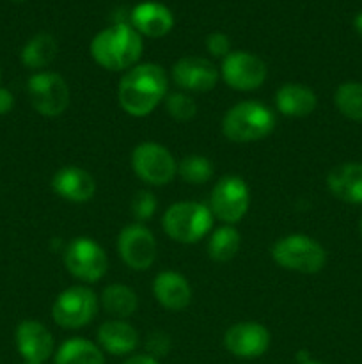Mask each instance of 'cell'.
<instances>
[{
  "label": "cell",
  "instance_id": "obj_1",
  "mask_svg": "<svg viewBox=\"0 0 362 364\" xmlns=\"http://www.w3.org/2000/svg\"><path fill=\"white\" fill-rule=\"evenodd\" d=\"M167 95V75L158 64H135L123 75L117 87L121 109L133 117H146Z\"/></svg>",
  "mask_w": 362,
  "mask_h": 364
},
{
  "label": "cell",
  "instance_id": "obj_2",
  "mask_svg": "<svg viewBox=\"0 0 362 364\" xmlns=\"http://www.w3.org/2000/svg\"><path fill=\"white\" fill-rule=\"evenodd\" d=\"M91 55L105 70H130L142 55V38L131 25L116 23L92 38Z\"/></svg>",
  "mask_w": 362,
  "mask_h": 364
},
{
  "label": "cell",
  "instance_id": "obj_3",
  "mask_svg": "<svg viewBox=\"0 0 362 364\" xmlns=\"http://www.w3.org/2000/svg\"><path fill=\"white\" fill-rule=\"evenodd\" d=\"M275 114L259 102H240L227 110L222 119V134L231 142H256L272 134Z\"/></svg>",
  "mask_w": 362,
  "mask_h": 364
},
{
  "label": "cell",
  "instance_id": "obj_4",
  "mask_svg": "<svg viewBox=\"0 0 362 364\" xmlns=\"http://www.w3.org/2000/svg\"><path fill=\"white\" fill-rule=\"evenodd\" d=\"M163 231L180 244H195L209 233L213 213L209 206L195 201L174 203L162 219Z\"/></svg>",
  "mask_w": 362,
  "mask_h": 364
},
{
  "label": "cell",
  "instance_id": "obj_5",
  "mask_svg": "<svg viewBox=\"0 0 362 364\" xmlns=\"http://www.w3.org/2000/svg\"><path fill=\"white\" fill-rule=\"evenodd\" d=\"M272 258L279 267L300 274H316L325 267L327 252L307 235H287L273 244Z\"/></svg>",
  "mask_w": 362,
  "mask_h": 364
},
{
  "label": "cell",
  "instance_id": "obj_6",
  "mask_svg": "<svg viewBox=\"0 0 362 364\" xmlns=\"http://www.w3.org/2000/svg\"><path fill=\"white\" fill-rule=\"evenodd\" d=\"M64 265L67 272L85 283H96L109 269L106 252L92 238L77 237L64 249Z\"/></svg>",
  "mask_w": 362,
  "mask_h": 364
},
{
  "label": "cell",
  "instance_id": "obj_7",
  "mask_svg": "<svg viewBox=\"0 0 362 364\" xmlns=\"http://www.w3.org/2000/svg\"><path fill=\"white\" fill-rule=\"evenodd\" d=\"M27 92L32 107L41 116L57 117L70 107V85L59 73H34L27 82Z\"/></svg>",
  "mask_w": 362,
  "mask_h": 364
},
{
  "label": "cell",
  "instance_id": "obj_8",
  "mask_svg": "<svg viewBox=\"0 0 362 364\" xmlns=\"http://www.w3.org/2000/svg\"><path fill=\"white\" fill-rule=\"evenodd\" d=\"M98 311L94 291L85 287H71L55 299L52 318L62 329H82L92 322Z\"/></svg>",
  "mask_w": 362,
  "mask_h": 364
},
{
  "label": "cell",
  "instance_id": "obj_9",
  "mask_svg": "<svg viewBox=\"0 0 362 364\" xmlns=\"http://www.w3.org/2000/svg\"><path fill=\"white\" fill-rule=\"evenodd\" d=\"M133 173L142 181L155 187L170 183L177 174V164L172 153L156 142H142L131 153Z\"/></svg>",
  "mask_w": 362,
  "mask_h": 364
},
{
  "label": "cell",
  "instance_id": "obj_10",
  "mask_svg": "<svg viewBox=\"0 0 362 364\" xmlns=\"http://www.w3.org/2000/svg\"><path fill=\"white\" fill-rule=\"evenodd\" d=\"M251 205V192L247 183L238 176H224L213 187L209 198V210L216 219L226 224L241 220Z\"/></svg>",
  "mask_w": 362,
  "mask_h": 364
},
{
  "label": "cell",
  "instance_id": "obj_11",
  "mask_svg": "<svg viewBox=\"0 0 362 364\" xmlns=\"http://www.w3.org/2000/svg\"><path fill=\"white\" fill-rule=\"evenodd\" d=\"M224 82L236 91H254L266 80V64L251 52H231L224 57L220 68Z\"/></svg>",
  "mask_w": 362,
  "mask_h": 364
},
{
  "label": "cell",
  "instance_id": "obj_12",
  "mask_svg": "<svg viewBox=\"0 0 362 364\" xmlns=\"http://www.w3.org/2000/svg\"><path fill=\"white\" fill-rule=\"evenodd\" d=\"M117 251L130 269L148 270L156 259V240L146 226L130 224L117 237Z\"/></svg>",
  "mask_w": 362,
  "mask_h": 364
},
{
  "label": "cell",
  "instance_id": "obj_13",
  "mask_svg": "<svg viewBox=\"0 0 362 364\" xmlns=\"http://www.w3.org/2000/svg\"><path fill=\"white\" fill-rule=\"evenodd\" d=\"M224 345L236 358H261L270 347V333L258 322L234 323L224 334Z\"/></svg>",
  "mask_w": 362,
  "mask_h": 364
},
{
  "label": "cell",
  "instance_id": "obj_14",
  "mask_svg": "<svg viewBox=\"0 0 362 364\" xmlns=\"http://www.w3.org/2000/svg\"><path fill=\"white\" fill-rule=\"evenodd\" d=\"M172 80L183 91H212L219 82V70L204 57H181L172 66Z\"/></svg>",
  "mask_w": 362,
  "mask_h": 364
},
{
  "label": "cell",
  "instance_id": "obj_15",
  "mask_svg": "<svg viewBox=\"0 0 362 364\" xmlns=\"http://www.w3.org/2000/svg\"><path fill=\"white\" fill-rule=\"evenodd\" d=\"M16 348L25 363L48 361L53 354V336L38 320H23L16 327Z\"/></svg>",
  "mask_w": 362,
  "mask_h": 364
},
{
  "label": "cell",
  "instance_id": "obj_16",
  "mask_svg": "<svg viewBox=\"0 0 362 364\" xmlns=\"http://www.w3.org/2000/svg\"><path fill=\"white\" fill-rule=\"evenodd\" d=\"M52 188L71 203H87L96 192V181L85 169L77 166H64L53 174Z\"/></svg>",
  "mask_w": 362,
  "mask_h": 364
},
{
  "label": "cell",
  "instance_id": "obj_17",
  "mask_svg": "<svg viewBox=\"0 0 362 364\" xmlns=\"http://www.w3.org/2000/svg\"><path fill=\"white\" fill-rule=\"evenodd\" d=\"M131 27L148 38H163L174 27V16L170 9L158 2H141L130 13Z\"/></svg>",
  "mask_w": 362,
  "mask_h": 364
},
{
  "label": "cell",
  "instance_id": "obj_18",
  "mask_svg": "<svg viewBox=\"0 0 362 364\" xmlns=\"http://www.w3.org/2000/svg\"><path fill=\"white\" fill-rule=\"evenodd\" d=\"M330 194L350 205H362V164L346 162L334 167L327 176Z\"/></svg>",
  "mask_w": 362,
  "mask_h": 364
},
{
  "label": "cell",
  "instance_id": "obj_19",
  "mask_svg": "<svg viewBox=\"0 0 362 364\" xmlns=\"http://www.w3.org/2000/svg\"><path fill=\"white\" fill-rule=\"evenodd\" d=\"M156 301L169 311H181L192 301V288L187 277L177 272H160L153 283Z\"/></svg>",
  "mask_w": 362,
  "mask_h": 364
},
{
  "label": "cell",
  "instance_id": "obj_20",
  "mask_svg": "<svg viewBox=\"0 0 362 364\" xmlns=\"http://www.w3.org/2000/svg\"><path fill=\"white\" fill-rule=\"evenodd\" d=\"M98 343L112 355H128L138 347V333L124 320H110L98 329Z\"/></svg>",
  "mask_w": 362,
  "mask_h": 364
},
{
  "label": "cell",
  "instance_id": "obj_21",
  "mask_svg": "<svg viewBox=\"0 0 362 364\" xmlns=\"http://www.w3.org/2000/svg\"><path fill=\"white\" fill-rule=\"evenodd\" d=\"M275 105L283 116L305 117L318 105L314 91L302 84H284L275 92Z\"/></svg>",
  "mask_w": 362,
  "mask_h": 364
},
{
  "label": "cell",
  "instance_id": "obj_22",
  "mask_svg": "<svg viewBox=\"0 0 362 364\" xmlns=\"http://www.w3.org/2000/svg\"><path fill=\"white\" fill-rule=\"evenodd\" d=\"M55 364H105L102 348L84 338H71L57 350Z\"/></svg>",
  "mask_w": 362,
  "mask_h": 364
},
{
  "label": "cell",
  "instance_id": "obj_23",
  "mask_svg": "<svg viewBox=\"0 0 362 364\" xmlns=\"http://www.w3.org/2000/svg\"><path fill=\"white\" fill-rule=\"evenodd\" d=\"M57 50L59 48H57V41L53 36L46 34V32L35 34L21 48V64L28 70H43L53 63V59L57 57Z\"/></svg>",
  "mask_w": 362,
  "mask_h": 364
},
{
  "label": "cell",
  "instance_id": "obj_24",
  "mask_svg": "<svg viewBox=\"0 0 362 364\" xmlns=\"http://www.w3.org/2000/svg\"><path fill=\"white\" fill-rule=\"evenodd\" d=\"M102 304L106 313L116 316L117 320H124L137 311L138 299L130 287L114 283L103 290Z\"/></svg>",
  "mask_w": 362,
  "mask_h": 364
},
{
  "label": "cell",
  "instance_id": "obj_25",
  "mask_svg": "<svg viewBox=\"0 0 362 364\" xmlns=\"http://www.w3.org/2000/svg\"><path fill=\"white\" fill-rule=\"evenodd\" d=\"M241 237L238 230L233 226H220L219 230L213 231L208 242V255L209 258L215 262H229L236 256L238 249H240Z\"/></svg>",
  "mask_w": 362,
  "mask_h": 364
},
{
  "label": "cell",
  "instance_id": "obj_26",
  "mask_svg": "<svg viewBox=\"0 0 362 364\" xmlns=\"http://www.w3.org/2000/svg\"><path fill=\"white\" fill-rule=\"evenodd\" d=\"M334 103L344 117L362 123V84L361 82H344L336 89Z\"/></svg>",
  "mask_w": 362,
  "mask_h": 364
},
{
  "label": "cell",
  "instance_id": "obj_27",
  "mask_svg": "<svg viewBox=\"0 0 362 364\" xmlns=\"http://www.w3.org/2000/svg\"><path fill=\"white\" fill-rule=\"evenodd\" d=\"M177 174L187 183L202 185L213 176V164L202 155H188L177 164Z\"/></svg>",
  "mask_w": 362,
  "mask_h": 364
},
{
  "label": "cell",
  "instance_id": "obj_28",
  "mask_svg": "<svg viewBox=\"0 0 362 364\" xmlns=\"http://www.w3.org/2000/svg\"><path fill=\"white\" fill-rule=\"evenodd\" d=\"M165 109L176 121H190L197 114V103L187 92H170L165 96Z\"/></svg>",
  "mask_w": 362,
  "mask_h": 364
},
{
  "label": "cell",
  "instance_id": "obj_29",
  "mask_svg": "<svg viewBox=\"0 0 362 364\" xmlns=\"http://www.w3.org/2000/svg\"><path fill=\"white\" fill-rule=\"evenodd\" d=\"M156 198L148 191H141L133 196L131 201V213L137 220H149L156 212Z\"/></svg>",
  "mask_w": 362,
  "mask_h": 364
},
{
  "label": "cell",
  "instance_id": "obj_30",
  "mask_svg": "<svg viewBox=\"0 0 362 364\" xmlns=\"http://www.w3.org/2000/svg\"><path fill=\"white\" fill-rule=\"evenodd\" d=\"M170 347H172L170 336L169 334L162 333V331H155V333L149 334L148 340H146V352H148L149 358L156 359V361H158L160 358H165L170 352Z\"/></svg>",
  "mask_w": 362,
  "mask_h": 364
},
{
  "label": "cell",
  "instance_id": "obj_31",
  "mask_svg": "<svg viewBox=\"0 0 362 364\" xmlns=\"http://www.w3.org/2000/svg\"><path fill=\"white\" fill-rule=\"evenodd\" d=\"M206 50L213 57H226L231 53V41L222 32H213L206 38Z\"/></svg>",
  "mask_w": 362,
  "mask_h": 364
},
{
  "label": "cell",
  "instance_id": "obj_32",
  "mask_svg": "<svg viewBox=\"0 0 362 364\" xmlns=\"http://www.w3.org/2000/svg\"><path fill=\"white\" fill-rule=\"evenodd\" d=\"M14 107V96L9 89L0 87V116H6L13 110Z\"/></svg>",
  "mask_w": 362,
  "mask_h": 364
},
{
  "label": "cell",
  "instance_id": "obj_33",
  "mask_svg": "<svg viewBox=\"0 0 362 364\" xmlns=\"http://www.w3.org/2000/svg\"><path fill=\"white\" fill-rule=\"evenodd\" d=\"M123 364H160L156 359L149 358V355H133L128 361H124Z\"/></svg>",
  "mask_w": 362,
  "mask_h": 364
},
{
  "label": "cell",
  "instance_id": "obj_34",
  "mask_svg": "<svg viewBox=\"0 0 362 364\" xmlns=\"http://www.w3.org/2000/svg\"><path fill=\"white\" fill-rule=\"evenodd\" d=\"M353 27H355V31H357V34L362 38V13H358L357 16H355Z\"/></svg>",
  "mask_w": 362,
  "mask_h": 364
},
{
  "label": "cell",
  "instance_id": "obj_35",
  "mask_svg": "<svg viewBox=\"0 0 362 364\" xmlns=\"http://www.w3.org/2000/svg\"><path fill=\"white\" fill-rule=\"evenodd\" d=\"M297 359H298V363L300 364H304V363H307V361H311V358H309V354L305 350H302V352H298V355H297Z\"/></svg>",
  "mask_w": 362,
  "mask_h": 364
},
{
  "label": "cell",
  "instance_id": "obj_36",
  "mask_svg": "<svg viewBox=\"0 0 362 364\" xmlns=\"http://www.w3.org/2000/svg\"><path fill=\"white\" fill-rule=\"evenodd\" d=\"M304 364H323V363H318V361H307V363H304Z\"/></svg>",
  "mask_w": 362,
  "mask_h": 364
},
{
  "label": "cell",
  "instance_id": "obj_37",
  "mask_svg": "<svg viewBox=\"0 0 362 364\" xmlns=\"http://www.w3.org/2000/svg\"><path fill=\"white\" fill-rule=\"evenodd\" d=\"M358 228H361V235H362V217H361V224H358Z\"/></svg>",
  "mask_w": 362,
  "mask_h": 364
},
{
  "label": "cell",
  "instance_id": "obj_38",
  "mask_svg": "<svg viewBox=\"0 0 362 364\" xmlns=\"http://www.w3.org/2000/svg\"><path fill=\"white\" fill-rule=\"evenodd\" d=\"M25 364H39V363H25Z\"/></svg>",
  "mask_w": 362,
  "mask_h": 364
},
{
  "label": "cell",
  "instance_id": "obj_39",
  "mask_svg": "<svg viewBox=\"0 0 362 364\" xmlns=\"http://www.w3.org/2000/svg\"><path fill=\"white\" fill-rule=\"evenodd\" d=\"M0 78H2V70H0Z\"/></svg>",
  "mask_w": 362,
  "mask_h": 364
},
{
  "label": "cell",
  "instance_id": "obj_40",
  "mask_svg": "<svg viewBox=\"0 0 362 364\" xmlns=\"http://www.w3.org/2000/svg\"><path fill=\"white\" fill-rule=\"evenodd\" d=\"M14 2H21V0H14Z\"/></svg>",
  "mask_w": 362,
  "mask_h": 364
}]
</instances>
